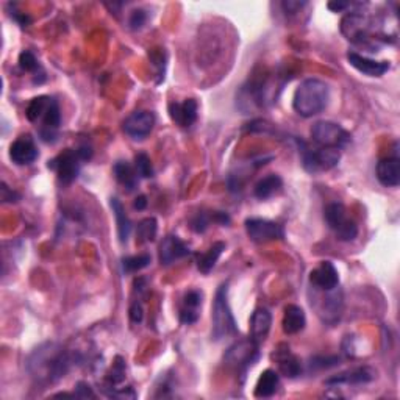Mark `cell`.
Here are the masks:
<instances>
[{
	"label": "cell",
	"instance_id": "6da1fadb",
	"mask_svg": "<svg viewBox=\"0 0 400 400\" xmlns=\"http://www.w3.org/2000/svg\"><path fill=\"white\" fill-rule=\"evenodd\" d=\"M75 363V353L68 352L61 344L54 341H47L33 349L32 353L27 356L25 369L36 384L49 387L66 377Z\"/></svg>",
	"mask_w": 400,
	"mask_h": 400
},
{
	"label": "cell",
	"instance_id": "7a4b0ae2",
	"mask_svg": "<svg viewBox=\"0 0 400 400\" xmlns=\"http://www.w3.org/2000/svg\"><path fill=\"white\" fill-rule=\"evenodd\" d=\"M330 100L329 85L319 78H307L297 86L293 99L294 111L302 118H313L322 113Z\"/></svg>",
	"mask_w": 400,
	"mask_h": 400
},
{
	"label": "cell",
	"instance_id": "3957f363",
	"mask_svg": "<svg viewBox=\"0 0 400 400\" xmlns=\"http://www.w3.org/2000/svg\"><path fill=\"white\" fill-rule=\"evenodd\" d=\"M212 338L214 341H222L227 337H234L238 333L236 319L231 313L229 303V283L225 281L217 288L213 303V316H212Z\"/></svg>",
	"mask_w": 400,
	"mask_h": 400
},
{
	"label": "cell",
	"instance_id": "277c9868",
	"mask_svg": "<svg viewBox=\"0 0 400 400\" xmlns=\"http://www.w3.org/2000/svg\"><path fill=\"white\" fill-rule=\"evenodd\" d=\"M374 23L361 11H351L341 20V33L347 41L358 46H368L369 49H377L375 41H387L382 36L374 35Z\"/></svg>",
	"mask_w": 400,
	"mask_h": 400
},
{
	"label": "cell",
	"instance_id": "5b68a950",
	"mask_svg": "<svg viewBox=\"0 0 400 400\" xmlns=\"http://www.w3.org/2000/svg\"><path fill=\"white\" fill-rule=\"evenodd\" d=\"M260 358V344L255 341L241 339L230 346L224 355V361L230 369H234L238 377H246L249 370Z\"/></svg>",
	"mask_w": 400,
	"mask_h": 400
},
{
	"label": "cell",
	"instance_id": "8992f818",
	"mask_svg": "<svg viewBox=\"0 0 400 400\" xmlns=\"http://www.w3.org/2000/svg\"><path fill=\"white\" fill-rule=\"evenodd\" d=\"M324 217L339 241H353L358 236V225L347 216V210L341 202L329 203L324 210Z\"/></svg>",
	"mask_w": 400,
	"mask_h": 400
},
{
	"label": "cell",
	"instance_id": "52a82bcc",
	"mask_svg": "<svg viewBox=\"0 0 400 400\" xmlns=\"http://www.w3.org/2000/svg\"><path fill=\"white\" fill-rule=\"evenodd\" d=\"M311 138L319 147H332L343 150L352 143L351 133L344 130L337 122L317 121L311 127Z\"/></svg>",
	"mask_w": 400,
	"mask_h": 400
},
{
	"label": "cell",
	"instance_id": "ba28073f",
	"mask_svg": "<svg viewBox=\"0 0 400 400\" xmlns=\"http://www.w3.org/2000/svg\"><path fill=\"white\" fill-rule=\"evenodd\" d=\"M303 169L310 174H319L324 171H330L334 166H338L341 159V150L332 147H319L308 149L303 145L301 149Z\"/></svg>",
	"mask_w": 400,
	"mask_h": 400
},
{
	"label": "cell",
	"instance_id": "9c48e42d",
	"mask_svg": "<svg viewBox=\"0 0 400 400\" xmlns=\"http://www.w3.org/2000/svg\"><path fill=\"white\" fill-rule=\"evenodd\" d=\"M321 293L322 296H316V301H311V305L316 308L317 316L324 324H337L343 316V294L338 288Z\"/></svg>",
	"mask_w": 400,
	"mask_h": 400
},
{
	"label": "cell",
	"instance_id": "30bf717a",
	"mask_svg": "<svg viewBox=\"0 0 400 400\" xmlns=\"http://www.w3.org/2000/svg\"><path fill=\"white\" fill-rule=\"evenodd\" d=\"M83 159L77 149H66L60 155H56L52 162H49V169L55 171L58 180L63 185H69L77 180Z\"/></svg>",
	"mask_w": 400,
	"mask_h": 400
},
{
	"label": "cell",
	"instance_id": "8fae6325",
	"mask_svg": "<svg viewBox=\"0 0 400 400\" xmlns=\"http://www.w3.org/2000/svg\"><path fill=\"white\" fill-rule=\"evenodd\" d=\"M246 231L250 241L257 244L279 241V239L285 238V229L283 225L269 221V219H260V217H250L246 221Z\"/></svg>",
	"mask_w": 400,
	"mask_h": 400
},
{
	"label": "cell",
	"instance_id": "7c38bea8",
	"mask_svg": "<svg viewBox=\"0 0 400 400\" xmlns=\"http://www.w3.org/2000/svg\"><path fill=\"white\" fill-rule=\"evenodd\" d=\"M155 126V114L152 111H135L123 121L122 128L127 136L132 138L135 141L145 140L154 130Z\"/></svg>",
	"mask_w": 400,
	"mask_h": 400
},
{
	"label": "cell",
	"instance_id": "4fadbf2b",
	"mask_svg": "<svg viewBox=\"0 0 400 400\" xmlns=\"http://www.w3.org/2000/svg\"><path fill=\"white\" fill-rule=\"evenodd\" d=\"M61 126V110L56 99H50V104L44 116L41 118L40 136L44 143H55L58 136V130Z\"/></svg>",
	"mask_w": 400,
	"mask_h": 400
},
{
	"label": "cell",
	"instance_id": "5bb4252c",
	"mask_svg": "<svg viewBox=\"0 0 400 400\" xmlns=\"http://www.w3.org/2000/svg\"><path fill=\"white\" fill-rule=\"evenodd\" d=\"M310 283L315 289L332 291L339 285V274L332 261H322L310 272Z\"/></svg>",
	"mask_w": 400,
	"mask_h": 400
},
{
	"label": "cell",
	"instance_id": "9a60e30c",
	"mask_svg": "<svg viewBox=\"0 0 400 400\" xmlns=\"http://www.w3.org/2000/svg\"><path fill=\"white\" fill-rule=\"evenodd\" d=\"M377 378V370L369 366L353 368L346 372H341L338 375H333L332 378H327V387H338V384H366L374 382Z\"/></svg>",
	"mask_w": 400,
	"mask_h": 400
},
{
	"label": "cell",
	"instance_id": "2e32d148",
	"mask_svg": "<svg viewBox=\"0 0 400 400\" xmlns=\"http://www.w3.org/2000/svg\"><path fill=\"white\" fill-rule=\"evenodd\" d=\"M171 119L181 128H189L198 121L199 105L194 99H186L183 102H171L169 104Z\"/></svg>",
	"mask_w": 400,
	"mask_h": 400
},
{
	"label": "cell",
	"instance_id": "e0dca14e",
	"mask_svg": "<svg viewBox=\"0 0 400 400\" xmlns=\"http://www.w3.org/2000/svg\"><path fill=\"white\" fill-rule=\"evenodd\" d=\"M40 152L32 136L24 135L19 136L16 141L11 144L10 147V158L14 164L18 166H25L33 163L38 158Z\"/></svg>",
	"mask_w": 400,
	"mask_h": 400
},
{
	"label": "cell",
	"instance_id": "ac0fdd59",
	"mask_svg": "<svg viewBox=\"0 0 400 400\" xmlns=\"http://www.w3.org/2000/svg\"><path fill=\"white\" fill-rule=\"evenodd\" d=\"M189 255V247L176 235L166 236L159 244V263L169 266Z\"/></svg>",
	"mask_w": 400,
	"mask_h": 400
},
{
	"label": "cell",
	"instance_id": "d6986e66",
	"mask_svg": "<svg viewBox=\"0 0 400 400\" xmlns=\"http://www.w3.org/2000/svg\"><path fill=\"white\" fill-rule=\"evenodd\" d=\"M347 60L352 68L368 77H382L383 74H387L391 68L389 61H375L356 52H349Z\"/></svg>",
	"mask_w": 400,
	"mask_h": 400
},
{
	"label": "cell",
	"instance_id": "ffe728a7",
	"mask_svg": "<svg viewBox=\"0 0 400 400\" xmlns=\"http://www.w3.org/2000/svg\"><path fill=\"white\" fill-rule=\"evenodd\" d=\"M272 358L277 361L279 370L285 377L296 378L302 374V363L293 352L289 351L288 346L281 344L272 355Z\"/></svg>",
	"mask_w": 400,
	"mask_h": 400
},
{
	"label": "cell",
	"instance_id": "44dd1931",
	"mask_svg": "<svg viewBox=\"0 0 400 400\" xmlns=\"http://www.w3.org/2000/svg\"><path fill=\"white\" fill-rule=\"evenodd\" d=\"M272 325V315L266 308H258L253 311V315L250 317V339L255 341L257 344L261 346V343H265V339L267 338L269 330H271Z\"/></svg>",
	"mask_w": 400,
	"mask_h": 400
},
{
	"label": "cell",
	"instance_id": "7402d4cb",
	"mask_svg": "<svg viewBox=\"0 0 400 400\" xmlns=\"http://www.w3.org/2000/svg\"><path fill=\"white\" fill-rule=\"evenodd\" d=\"M377 178L383 186L396 188L400 183V159L397 157L383 158L377 164Z\"/></svg>",
	"mask_w": 400,
	"mask_h": 400
},
{
	"label": "cell",
	"instance_id": "603a6c76",
	"mask_svg": "<svg viewBox=\"0 0 400 400\" xmlns=\"http://www.w3.org/2000/svg\"><path fill=\"white\" fill-rule=\"evenodd\" d=\"M202 293L198 289L189 291L183 297V303L180 308V322L185 325L195 324L200 315V307H202Z\"/></svg>",
	"mask_w": 400,
	"mask_h": 400
},
{
	"label": "cell",
	"instance_id": "cb8c5ba5",
	"mask_svg": "<svg viewBox=\"0 0 400 400\" xmlns=\"http://www.w3.org/2000/svg\"><path fill=\"white\" fill-rule=\"evenodd\" d=\"M283 332L286 334H297L301 333L305 325H307V317H305V311L297 307V305H288L283 313Z\"/></svg>",
	"mask_w": 400,
	"mask_h": 400
},
{
	"label": "cell",
	"instance_id": "d4e9b609",
	"mask_svg": "<svg viewBox=\"0 0 400 400\" xmlns=\"http://www.w3.org/2000/svg\"><path fill=\"white\" fill-rule=\"evenodd\" d=\"M280 388V375L275 372L274 369H266L263 374L260 375L257 387H255V396L260 399L272 397Z\"/></svg>",
	"mask_w": 400,
	"mask_h": 400
},
{
	"label": "cell",
	"instance_id": "484cf974",
	"mask_svg": "<svg viewBox=\"0 0 400 400\" xmlns=\"http://www.w3.org/2000/svg\"><path fill=\"white\" fill-rule=\"evenodd\" d=\"M283 188V180L277 174H269V176L261 178L258 183L253 188V194L260 200H267L271 199L272 195L280 193V189Z\"/></svg>",
	"mask_w": 400,
	"mask_h": 400
},
{
	"label": "cell",
	"instance_id": "4316f807",
	"mask_svg": "<svg viewBox=\"0 0 400 400\" xmlns=\"http://www.w3.org/2000/svg\"><path fill=\"white\" fill-rule=\"evenodd\" d=\"M110 207L114 213L116 217V224H118V235H119V241L122 244H126L128 241L130 231H132V222H130L128 216L126 214V210H123V205L121 203V200L118 198H113L110 200Z\"/></svg>",
	"mask_w": 400,
	"mask_h": 400
},
{
	"label": "cell",
	"instance_id": "83f0119b",
	"mask_svg": "<svg viewBox=\"0 0 400 400\" xmlns=\"http://www.w3.org/2000/svg\"><path fill=\"white\" fill-rule=\"evenodd\" d=\"M114 177L119 181V185L127 189L128 193H132L133 189L138 186V172L133 171V167L130 166L127 162H118L113 167Z\"/></svg>",
	"mask_w": 400,
	"mask_h": 400
},
{
	"label": "cell",
	"instance_id": "f1b7e54d",
	"mask_svg": "<svg viewBox=\"0 0 400 400\" xmlns=\"http://www.w3.org/2000/svg\"><path fill=\"white\" fill-rule=\"evenodd\" d=\"M123 380H126V361H123L122 356H116L110 372L105 377V394H110Z\"/></svg>",
	"mask_w": 400,
	"mask_h": 400
},
{
	"label": "cell",
	"instance_id": "f546056e",
	"mask_svg": "<svg viewBox=\"0 0 400 400\" xmlns=\"http://www.w3.org/2000/svg\"><path fill=\"white\" fill-rule=\"evenodd\" d=\"M225 250V244L224 243H214L210 249L199 255L198 258V269L202 274H210L212 272V269L216 266L217 260L221 258L222 252Z\"/></svg>",
	"mask_w": 400,
	"mask_h": 400
},
{
	"label": "cell",
	"instance_id": "4dcf8cb0",
	"mask_svg": "<svg viewBox=\"0 0 400 400\" xmlns=\"http://www.w3.org/2000/svg\"><path fill=\"white\" fill-rule=\"evenodd\" d=\"M50 99L52 97H49V96H40V97H35L30 104H28L27 107V119L36 123L38 121H41L42 116H44L46 110H47V107L50 104Z\"/></svg>",
	"mask_w": 400,
	"mask_h": 400
},
{
	"label": "cell",
	"instance_id": "1f68e13d",
	"mask_svg": "<svg viewBox=\"0 0 400 400\" xmlns=\"http://www.w3.org/2000/svg\"><path fill=\"white\" fill-rule=\"evenodd\" d=\"M157 230H158L157 221L154 219V217H147V219H143L140 225H138L136 236L138 239H140V243L154 241L157 236Z\"/></svg>",
	"mask_w": 400,
	"mask_h": 400
},
{
	"label": "cell",
	"instance_id": "d6a6232c",
	"mask_svg": "<svg viewBox=\"0 0 400 400\" xmlns=\"http://www.w3.org/2000/svg\"><path fill=\"white\" fill-rule=\"evenodd\" d=\"M150 261L152 258L149 253H143V255H136V257H126L122 260L123 272L135 274L138 271H143L144 267H147L150 265Z\"/></svg>",
	"mask_w": 400,
	"mask_h": 400
},
{
	"label": "cell",
	"instance_id": "836d02e7",
	"mask_svg": "<svg viewBox=\"0 0 400 400\" xmlns=\"http://www.w3.org/2000/svg\"><path fill=\"white\" fill-rule=\"evenodd\" d=\"M19 68L24 72H32V74L35 75L38 74V72L42 74L38 58H36L35 54L30 52V50H24V52L19 55Z\"/></svg>",
	"mask_w": 400,
	"mask_h": 400
},
{
	"label": "cell",
	"instance_id": "e575fe53",
	"mask_svg": "<svg viewBox=\"0 0 400 400\" xmlns=\"http://www.w3.org/2000/svg\"><path fill=\"white\" fill-rule=\"evenodd\" d=\"M135 169L138 172V176L143 178L154 177V166H152L150 157L147 154H144V152L135 157Z\"/></svg>",
	"mask_w": 400,
	"mask_h": 400
},
{
	"label": "cell",
	"instance_id": "d590c367",
	"mask_svg": "<svg viewBox=\"0 0 400 400\" xmlns=\"http://www.w3.org/2000/svg\"><path fill=\"white\" fill-rule=\"evenodd\" d=\"M341 363V358L337 355H329V356H313L310 360V370H324L338 366Z\"/></svg>",
	"mask_w": 400,
	"mask_h": 400
},
{
	"label": "cell",
	"instance_id": "8d00e7d4",
	"mask_svg": "<svg viewBox=\"0 0 400 400\" xmlns=\"http://www.w3.org/2000/svg\"><path fill=\"white\" fill-rule=\"evenodd\" d=\"M212 222H214L213 213L199 212L191 219V229L195 231V234H203V231H205L210 227V224H212Z\"/></svg>",
	"mask_w": 400,
	"mask_h": 400
},
{
	"label": "cell",
	"instance_id": "74e56055",
	"mask_svg": "<svg viewBox=\"0 0 400 400\" xmlns=\"http://www.w3.org/2000/svg\"><path fill=\"white\" fill-rule=\"evenodd\" d=\"M145 23H147V13H145L144 10L138 8V10L132 11V14H130L128 25H130V28H132V30H141Z\"/></svg>",
	"mask_w": 400,
	"mask_h": 400
},
{
	"label": "cell",
	"instance_id": "f35d334b",
	"mask_svg": "<svg viewBox=\"0 0 400 400\" xmlns=\"http://www.w3.org/2000/svg\"><path fill=\"white\" fill-rule=\"evenodd\" d=\"M74 397L77 399H94L96 394H94L92 388L90 387L86 382H78L75 384V391H74Z\"/></svg>",
	"mask_w": 400,
	"mask_h": 400
},
{
	"label": "cell",
	"instance_id": "ab89813d",
	"mask_svg": "<svg viewBox=\"0 0 400 400\" xmlns=\"http://www.w3.org/2000/svg\"><path fill=\"white\" fill-rule=\"evenodd\" d=\"M305 5H307V2H299V0H288V2L281 4V8L286 14H296V13H299Z\"/></svg>",
	"mask_w": 400,
	"mask_h": 400
},
{
	"label": "cell",
	"instance_id": "60d3db41",
	"mask_svg": "<svg viewBox=\"0 0 400 400\" xmlns=\"http://www.w3.org/2000/svg\"><path fill=\"white\" fill-rule=\"evenodd\" d=\"M144 317L143 307L138 302H135L132 307H130V319H132L133 324H140Z\"/></svg>",
	"mask_w": 400,
	"mask_h": 400
},
{
	"label": "cell",
	"instance_id": "b9f144b4",
	"mask_svg": "<svg viewBox=\"0 0 400 400\" xmlns=\"http://www.w3.org/2000/svg\"><path fill=\"white\" fill-rule=\"evenodd\" d=\"M19 194L14 193L13 189L6 186V183H2V200L4 202H18Z\"/></svg>",
	"mask_w": 400,
	"mask_h": 400
},
{
	"label": "cell",
	"instance_id": "7bdbcfd3",
	"mask_svg": "<svg viewBox=\"0 0 400 400\" xmlns=\"http://www.w3.org/2000/svg\"><path fill=\"white\" fill-rule=\"evenodd\" d=\"M327 6H329V10L334 11V13H341L344 10L352 8V6H355V4H352V2H330Z\"/></svg>",
	"mask_w": 400,
	"mask_h": 400
},
{
	"label": "cell",
	"instance_id": "ee69618b",
	"mask_svg": "<svg viewBox=\"0 0 400 400\" xmlns=\"http://www.w3.org/2000/svg\"><path fill=\"white\" fill-rule=\"evenodd\" d=\"M133 207H135V210H138V212H141V210L147 207V198H145V195H140V198H136L135 202H133Z\"/></svg>",
	"mask_w": 400,
	"mask_h": 400
}]
</instances>
